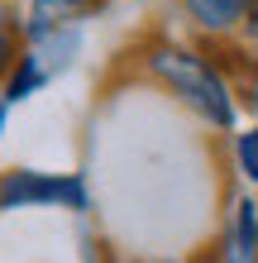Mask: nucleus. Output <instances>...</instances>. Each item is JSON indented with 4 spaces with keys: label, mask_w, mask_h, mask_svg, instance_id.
I'll return each instance as SVG.
<instances>
[{
    "label": "nucleus",
    "mask_w": 258,
    "mask_h": 263,
    "mask_svg": "<svg viewBox=\"0 0 258 263\" xmlns=\"http://www.w3.org/2000/svg\"><path fill=\"white\" fill-rule=\"evenodd\" d=\"M139 72L153 77L158 86H168L206 129L230 134L239 125V96H234L230 77L215 67V58L206 53V43L153 34V39L139 43Z\"/></svg>",
    "instance_id": "f257e3e1"
},
{
    "label": "nucleus",
    "mask_w": 258,
    "mask_h": 263,
    "mask_svg": "<svg viewBox=\"0 0 258 263\" xmlns=\"http://www.w3.org/2000/svg\"><path fill=\"white\" fill-rule=\"evenodd\" d=\"M0 211H91L82 173H43V167H5L0 173Z\"/></svg>",
    "instance_id": "f03ea898"
},
{
    "label": "nucleus",
    "mask_w": 258,
    "mask_h": 263,
    "mask_svg": "<svg viewBox=\"0 0 258 263\" xmlns=\"http://www.w3.org/2000/svg\"><path fill=\"white\" fill-rule=\"evenodd\" d=\"M215 263H258V196L253 192H230V201H225Z\"/></svg>",
    "instance_id": "7ed1b4c3"
},
{
    "label": "nucleus",
    "mask_w": 258,
    "mask_h": 263,
    "mask_svg": "<svg viewBox=\"0 0 258 263\" xmlns=\"http://www.w3.org/2000/svg\"><path fill=\"white\" fill-rule=\"evenodd\" d=\"M110 0H29L19 10L24 20V43L34 39H48V34H63V29H82L91 14H101Z\"/></svg>",
    "instance_id": "20e7f679"
},
{
    "label": "nucleus",
    "mask_w": 258,
    "mask_h": 263,
    "mask_svg": "<svg viewBox=\"0 0 258 263\" xmlns=\"http://www.w3.org/2000/svg\"><path fill=\"white\" fill-rule=\"evenodd\" d=\"M182 14L191 20V29L210 43L220 39H239V29H244L249 10L258 5V0H177Z\"/></svg>",
    "instance_id": "39448f33"
},
{
    "label": "nucleus",
    "mask_w": 258,
    "mask_h": 263,
    "mask_svg": "<svg viewBox=\"0 0 258 263\" xmlns=\"http://www.w3.org/2000/svg\"><path fill=\"white\" fill-rule=\"evenodd\" d=\"M48 82H53V77L43 72V63L24 48V58L14 63V72L5 77V82H0V105L10 110V105H19V101H29V96H38V91L48 86Z\"/></svg>",
    "instance_id": "423d86ee"
},
{
    "label": "nucleus",
    "mask_w": 258,
    "mask_h": 263,
    "mask_svg": "<svg viewBox=\"0 0 258 263\" xmlns=\"http://www.w3.org/2000/svg\"><path fill=\"white\" fill-rule=\"evenodd\" d=\"M24 20H19V10H10V5H0V82L14 72V63L24 58Z\"/></svg>",
    "instance_id": "0eeeda50"
},
{
    "label": "nucleus",
    "mask_w": 258,
    "mask_h": 263,
    "mask_svg": "<svg viewBox=\"0 0 258 263\" xmlns=\"http://www.w3.org/2000/svg\"><path fill=\"white\" fill-rule=\"evenodd\" d=\"M234 173L244 177L249 187H258V125L234 129Z\"/></svg>",
    "instance_id": "6e6552de"
},
{
    "label": "nucleus",
    "mask_w": 258,
    "mask_h": 263,
    "mask_svg": "<svg viewBox=\"0 0 258 263\" xmlns=\"http://www.w3.org/2000/svg\"><path fill=\"white\" fill-rule=\"evenodd\" d=\"M239 39H244V48H258V5L249 10V20H244V29H239Z\"/></svg>",
    "instance_id": "1a4fd4ad"
},
{
    "label": "nucleus",
    "mask_w": 258,
    "mask_h": 263,
    "mask_svg": "<svg viewBox=\"0 0 258 263\" xmlns=\"http://www.w3.org/2000/svg\"><path fill=\"white\" fill-rule=\"evenodd\" d=\"M158 263H182V258H158Z\"/></svg>",
    "instance_id": "9d476101"
}]
</instances>
